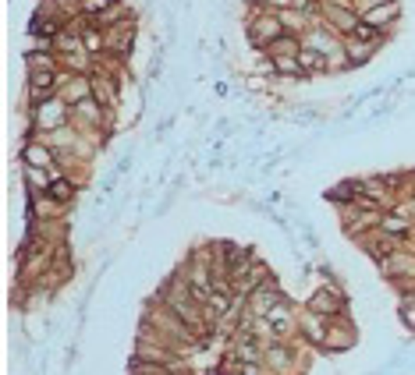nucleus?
<instances>
[{"label": "nucleus", "instance_id": "f257e3e1", "mask_svg": "<svg viewBox=\"0 0 415 375\" xmlns=\"http://www.w3.org/2000/svg\"><path fill=\"white\" fill-rule=\"evenodd\" d=\"M355 326L344 319V315H337V319H330V329H327V340H323V347L327 351H334V354H344V351H351L355 347Z\"/></svg>", "mask_w": 415, "mask_h": 375}, {"label": "nucleus", "instance_id": "6e6552de", "mask_svg": "<svg viewBox=\"0 0 415 375\" xmlns=\"http://www.w3.org/2000/svg\"><path fill=\"white\" fill-rule=\"evenodd\" d=\"M46 192H50L53 199H61V202H64V199H71V184H68V181H53Z\"/></svg>", "mask_w": 415, "mask_h": 375}, {"label": "nucleus", "instance_id": "9b49d317", "mask_svg": "<svg viewBox=\"0 0 415 375\" xmlns=\"http://www.w3.org/2000/svg\"><path fill=\"white\" fill-rule=\"evenodd\" d=\"M373 50L366 46V43H351V60H366Z\"/></svg>", "mask_w": 415, "mask_h": 375}, {"label": "nucleus", "instance_id": "20e7f679", "mask_svg": "<svg viewBox=\"0 0 415 375\" xmlns=\"http://www.w3.org/2000/svg\"><path fill=\"white\" fill-rule=\"evenodd\" d=\"M21 156L28 160V167H46V170L53 167V152H50L46 145H25Z\"/></svg>", "mask_w": 415, "mask_h": 375}, {"label": "nucleus", "instance_id": "0eeeda50", "mask_svg": "<svg viewBox=\"0 0 415 375\" xmlns=\"http://www.w3.org/2000/svg\"><path fill=\"white\" fill-rule=\"evenodd\" d=\"M401 322H405L408 329H415V298H405V301H401Z\"/></svg>", "mask_w": 415, "mask_h": 375}, {"label": "nucleus", "instance_id": "9d476101", "mask_svg": "<svg viewBox=\"0 0 415 375\" xmlns=\"http://www.w3.org/2000/svg\"><path fill=\"white\" fill-rule=\"evenodd\" d=\"M394 11H398L394 4H391V8H376V11H373V15H369L366 21H369V25H383L387 18H394Z\"/></svg>", "mask_w": 415, "mask_h": 375}, {"label": "nucleus", "instance_id": "39448f33", "mask_svg": "<svg viewBox=\"0 0 415 375\" xmlns=\"http://www.w3.org/2000/svg\"><path fill=\"white\" fill-rule=\"evenodd\" d=\"M64 117V107L61 103H39V124L46 128V124H57Z\"/></svg>", "mask_w": 415, "mask_h": 375}, {"label": "nucleus", "instance_id": "f03ea898", "mask_svg": "<svg viewBox=\"0 0 415 375\" xmlns=\"http://www.w3.org/2000/svg\"><path fill=\"white\" fill-rule=\"evenodd\" d=\"M309 308L319 311V315H327V319H337V315H344V298L327 287V291H316V294L309 298Z\"/></svg>", "mask_w": 415, "mask_h": 375}, {"label": "nucleus", "instance_id": "1a4fd4ad", "mask_svg": "<svg viewBox=\"0 0 415 375\" xmlns=\"http://www.w3.org/2000/svg\"><path fill=\"white\" fill-rule=\"evenodd\" d=\"M380 227L383 230H394V234H401V230H408V220H401V216H387V220H380Z\"/></svg>", "mask_w": 415, "mask_h": 375}, {"label": "nucleus", "instance_id": "423d86ee", "mask_svg": "<svg viewBox=\"0 0 415 375\" xmlns=\"http://www.w3.org/2000/svg\"><path fill=\"white\" fill-rule=\"evenodd\" d=\"M277 33H281V25H277V18H266V21H259V25H256V39H259V43H266V39H274Z\"/></svg>", "mask_w": 415, "mask_h": 375}, {"label": "nucleus", "instance_id": "7ed1b4c3", "mask_svg": "<svg viewBox=\"0 0 415 375\" xmlns=\"http://www.w3.org/2000/svg\"><path fill=\"white\" fill-rule=\"evenodd\" d=\"M327 329H330V319L327 315H319V311H306V315H302V333L312 340V343H319V347H323V340H327Z\"/></svg>", "mask_w": 415, "mask_h": 375}]
</instances>
